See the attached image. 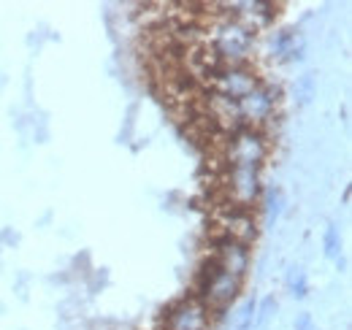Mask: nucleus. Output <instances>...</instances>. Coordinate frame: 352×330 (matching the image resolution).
Masks as SVG:
<instances>
[{
    "mask_svg": "<svg viewBox=\"0 0 352 330\" xmlns=\"http://www.w3.org/2000/svg\"><path fill=\"white\" fill-rule=\"evenodd\" d=\"M204 49L217 60V65H247L255 52V33L220 14L204 30Z\"/></svg>",
    "mask_w": 352,
    "mask_h": 330,
    "instance_id": "obj_1",
    "label": "nucleus"
},
{
    "mask_svg": "<svg viewBox=\"0 0 352 330\" xmlns=\"http://www.w3.org/2000/svg\"><path fill=\"white\" fill-rule=\"evenodd\" d=\"M212 322H214L212 309L195 295H187L168 309L163 330H212Z\"/></svg>",
    "mask_w": 352,
    "mask_h": 330,
    "instance_id": "obj_7",
    "label": "nucleus"
},
{
    "mask_svg": "<svg viewBox=\"0 0 352 330\" xmlns=\"http://www.w3.org/2000/svg\"><path fill=\"white\" fill-rule=\"evenodd\" d=\"M217 268L244 279L247 271H250V244H241L236 239H228V236H217L212 241V257H209Z\"/></svg>",
    "mask_w": 352,
    "mask_h": 330,
    "instance_id": "obj_10",
    "label": "nucleus"
},
{
    "mask_svg": "<svg viewBox=\"0 0 352 330\" xmlns=\"http://www.w3.org/2000/svg\"><path fill=\"white\" fill-rule=\"evenodd\" d=\"M217 228H220V236L236 239L241 244H252L258 239V219L252 208L222 204L217 214Z\"/></svg>",
    "mask_w": 352,
    "mask_h": 330,
    "instance_id": "obj_8",
    "label": "nucleus"
},
{
    "mask_svg": "<svg viewBox=\"0 0 352 330\" xmlns=\"http://www.w3.org/2000/svg\"><path fill=\"white\" fill-rule=\"evenodd\" d=\"M263 82L258 76L255 68L250 65H220L209 79H206V89L212 95H222L228 100H241L247 92H252L258 84Z\"/></svg>",
    "mask_w": 352,
    "mask_h": 330,
    "instance_id": "obj_6",
    "label": "nucleus"
},
{
    "mask_svg": "<svg viewBox=\"0 0 352 330\" xmlns=\"http://www.w3.org/2000/svg\"><path fill=\"white\" fill-rule=\"evenodd\" d=\"M293 328L296 330H317V322H314V317H311L309 311H304V314H298V317H296Z\"/></svg>",
    "mask_w": 352,
    "mask_h": 330,
    "instance_id": "obj_18",
    "label": "nucleus"
},
{
    "mask_svg": "<svg viewBox=\"0 0 352 330\" xmlns=\"http://www.w3.org/2000/svg\"><path fill=\"white\" fill-rule=\"evenodd\" d=\"M220 8H225L222 14L236 19L239 25H244L247 30H252L255 36L265 30L274 19H276V6L265 3V0H241V3H220Z\"/></svg>",
    "mask_w": 352,
    "mask_h": 330,
    "instance_id": "obj_9",
    "label": "nucleus"
},
{
    "mask_svg": "<svg viewBox=\"0 0 352 330\" xmlns=\"http://www.w3.org/2000/svg\"><path fill=\"white\" fill-rule=\"evenodd\" d=\"M274 311H276V298L268 295V298H263V300L255 306V328H265L268 320L274 317Z\"/></svg>",
    "mask_w": 352,
    "mask_h": 330,
    "instance_id": "obj_16",
    "label": "nucleus"
},
{
    "mask_svg": "<svg viewBox=\"0 0 352 330\" xmlns=\"http://www.w3.org/2000/svg\"><path fill=\"white\" fill-rule=\"evenodd\" d=\"M225 204L252 208L263 195V168L255 165H230L222 168Z\"/></svg>",
    "mask_w": 352,
    "mask_h": 330,
    "instance_id": "obj_4",
    "label": "nucleus"
},
{
    "mask_svg": "<svg viewBox=\"0 0 352 330\" xmlns=\"http://www.w3.org/2000/svg\"><path fill=\"white\" fill-rule=\"evenodd\" d=\"M241 285H244V279H239V276L222 271V268H217L212 260H206V263L201 265V271H198L195 298L204 300V303L212 309L214 317H220L222 311L239 298Z\"/></svg>",
    "mask_w": 352,
    "mask_h": 330,
    "instance_id": "obj_2",
    "label": "nucleus"
},
{
    "mask_svg": "<svg viewBox=\"0 0 352 330\" xmlns=\"http://www.w3.org/2000/svg\"><path fill=\"white\" fill-rule=\"evenodd\" d=\"M279 100H282V89L268 82H261L252 92H247L239 100V117H241L244 127L265 130L271 120H276Z\"/></svg>",
    "mask_w": 352,
    "mask_h": 330,
    "instance_id": "obj_5",
    "label": "nucleus"
},
{
    "mask_svg": "<svg viewBox=\"0 0 352 330\" xmlns=\"http://www.w3.org/2000/svg\"><path fill=\"white\" fill-rule=\"evenodd\" d=\"M285 285L290 289V295L293 298H307L309 295V279H307V271L304 268H298V265H293L290 271H287V276H285Z\"/></svg>",
    "mask_w": 352,
    "mask_h": 330,
    "instance_id": "obj_12",
    "label": "nucleus"
},
{
    "mask_svg": "<svg viewBox=\"0 0 352 330\" xmlns=\"http://www.w3.org/2000/svg\"><path fill=\"white\" fill-rule=\"evenodd\" d=\"M271 49H274V57L279 63H301L307 57V41H304V36L298 30H282V33H276Z\"/></svg>",
    "mask_w": 352,
    "mask_h": 330,
    "instance_id": "obj_11",
    "label": "nucleus"
},
{
    "mask_svg": "<svg viewBox=\"0 0 352 330\" xmlns=\"http://www.w3.org/2000/svg\"><path fill=\"white\" fill-rule=\"evenodd\" d=\"M314 89H317L314 74H304V76L296 82V92H298V103H301V106H309V100L314 98Z\"/></svg>",
    "mask_w": 352,
    "mask_h": 330,
    "instance_id": "obj_17",
    "label": "nucleus"
},
{
    "mask_svg": "<svg viewBox=\"0 0 352 330\" xmlns=\"http://www.w3.org/2000/svg\"><path fill=\"white\" fill-rule=\"evenodd\" d=\"M322 249H325V257L328 260H339L342 254V233L336 225H328L325 233H322Z\"/></svg>",
    "mask_w": 352,
    "mask_h": 330,
    "instance_id": "obj_14",
    "label": "nucleus"
},
{
    "mask_svg": "<svg viewBox=\"0 0 352 330\" xmlns=\"http://www.w3.org/2000/svg\"><path fill=\"white\" fill-rule=\"evenodd\" d=\"M255 306H258V300H255V298L244 300L241 311L236 314V330H252L255 328Z\"/></svg>",
    "mask_w": 352,
    "mask_h": 330,
    "instance_id": "obj_15",
    "label": "nucleus"
},
{
    "mask_svg": "<svg viewBox=\"0 0 352 330\" xmlns=\"http://www.w3.org/2000/svg\"><path fill=\"white\" fill-rule=\"evenodd\" d=\"M261 198H265V217H268V222H276L279 217H282V211H285V195H282V190L279 187H268V190H263V195Z\"/></svg>",
    "mask_w": 352,
    "mask_h": 330,
    "instance_id": "obj_13",
    "label": "nucleus"
},
{
    "mask_svg": "<svg viewBox=\"0 0 352 330\" xmlns=\"http://www.w3.org/2000/svg\"><path fill=\"white\" fill-rule=\"evenodd\" d=\"M222 168L230 165H255L263 168L268 157V135L258 127H241L230 135H222Z\"/></svg>",
    "mask_w": 352,
    "mask_h": 330,
    "instance_id": "obj_3",
    "label": "nucleus"
}]
</instances>
